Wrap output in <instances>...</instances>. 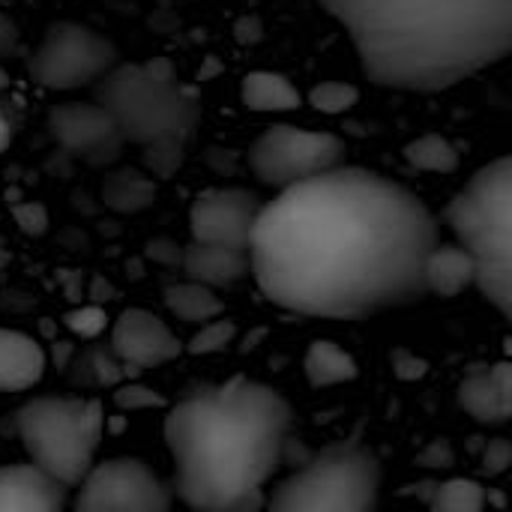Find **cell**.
<instances>
[{"mask_svg": "<svg viewBox=\"0 0 512 512\" xmlns=\"http://www.w3.org/2000/svg\"><path fill=\"white\" fill-rule=\"evenodd\" d=\"M381 87L438 93L512 54V0H321Z\"/></svg>", "mask_w": 512, "mask_h": 512, "instance_id": "obj_2", "label": "cell"}, {"mask_svg": "<svg viewBox=\"0 0 512 512\" xmlns=\"http://www.w3.org/2000/svg\"><path fill=\"white\" fill-rule=\"evenodd\" d=\"M183 270L195 282H204L210 288H228L240 282L246 273H252V255L249 249H231V246L192 240L183 249Z\"/></svg>", "mask_w": 512, "mask_h": 512, "instance_id": "obj_15", "label": "cell"}, {"mask_svg": "<svg viewBox=\"0 0 512 512\" xmlns=\"http://www.w3.org/2000/svg\"><path fill=\"white\" fill-rule=\"evenodd\" d=\"M114 405L123 408V411H135V408H162L165 399L159 393H153L150 387H138V384H129V387H120L114 393Z\"/></svg>", "mask_w": 512, "mask_h": 512, "instance_id": "obj_29", "label": "cell"}, {"mask_svg": "<svg viewBox=\"0 0 512 512\" xmlns=\"http://www.w3.org/2000/svg\"><path fill=\"white\" fill-rule=\"evenodd\" d=\"M474 282H477V267H474L471 252L459 240L456 243H438L435 252L429 255V264H426L429 294L456 297Z\"/></svg>", "mask_w": 512, "mask_h": 512, "instance_id": "obj_17", "label": "cell"}, {"mask_svg": "<svg viewBox=\"0 0 512 512\" xmlns=\"http://www.w3.org/2000/svg\"><path fill=\"white\" fill-rule=\"evenodd\" d=\"M342 159V138L300 126H273L264 135H258L249 150L252 174L273 189H285L300 180L318 177L342 165Z\"/></svg>", "mask_w": 512, "mask_h": 512, "instance_id": "obj_9", "label": "cell"}, {"mask_svg": "<svg viewBox=\"0 0 512 512\" xmlns=\"http://www.w3.org/2000/svg\"><path fill=\"white\" fill-rule=\"evenodd\" d=\"M93 99L111 111L129 144L156 147L189 144L198 120V96L180 84L177 69L165 57L147 63H117L93 84Z\"/></svg>", "mask_w": 512, "mask_h": 512, "instance_id": "obj_4", "label": "cell"}, {"mask_svg": "<svg viewBox=\"0 0 512 512\" xmlns=\"http://www.w3.org/2000/svg\"><path fill=\"white\" fill-rule=\"evenodd\" d=\"M12 420L27 459L51 480L72 489L87 477L105 432L99 399L39 396L24 402Z\"/></svg>", "mask_w": 512, "mask_h": 512, "instance_id": "obj_6", "label": "cell"}, {"mask_svg": "<svg viewBox=\"0 0 512 512\" xmlns=\"http://www.w3.org/2000/svg\"><path fill=\"white\" fill-rule=\"evenodd\" d=\"M489 504V495L474 480H447L435 489L432 507L438 510H483Z\"/></svg>", "mask_w": 512, "mask_h": 512, "instance_id": "obj_24", "label": "cell"}, {"mask_svg": "<svg viewBox=\"0 0 512 512\" xmlns=\"http://www.w3.org/2000/svg\"><path fill=\"white\" fill-rule=\"evenodd\" d=\"M483 468H486V474H501V471H507L512 465V447L507 441H495V444H489V450H486V456H483Z\"/></svg>", "mask_w": 512, "mask_h": 512, "instance_id": "obj_30", "label": "cell"}, {"mask_svg": "<svg viewBox=\"0 0 512 512\" xmlns=\"http://www.w3.org/2000/svg\"><path fill=\"white\" fill-rule=\"evenodd\" d=\"M306 378L312 387H333L357 378V363L336 342H315L306 351Z\"/></svg>", "mask_w": 512, "mask_h": 512, "instance_id": "obj_21", "label": "cell"}, {"mask_svg": "<svg viewBox=\"0 0 512 512\" xmlns=\"http://www.w3.org/2000/svg\"><path fill=\"white\" fill-rule=\"evenodd\" d=\"M9 144H12V126H9V120H6V114H3V108H0V153H3Z\"/></svg>", "mask_w": 512, "mask_h": 512, "instance_id": "obj_33", "label": "cell"}, {"mask_svg": "<svg viewBox=\"0 0 512 512\" xmlns=\"http://www.w3.org/2000/svg\"><path fill=\"white\" fill-rule=\"evenodd\" d=\"M117 63L120 51L108 36L78 21H54L33 48L27 69L39 87L78 90L96 84Z\"/></svg>", "mask_w": 512, "mask_h": 512, "instance_id": "obj_8", "label": "cell"}, {"mask_svg": "<svg viewBox=\"0 0 512 512\" xmlns=\"http://www.w3.org/2000/svg\"><path fill=\"white\" fill-rule=\"evenodd\" d=\"M174 504V486L162 483L141 459H108L78 483V512H165Z\"/></svg>", "mask_w": 512, "mask_h": 512, "instance_id": "obj_10", "label": "cell"}, {"mask_svg": "<svg viewBox=\"0 0 512 512\" xmlns=\"http://www.w3.org/2000/svg\"><path fill=\"white\" fill-rule=\"evenodd\" d=\"M405 156H408L411 165H417L423 171H441V174H447V171H456V165H459L456 147L447 138H441V135H423V138L411 141L405 147Z\"/></svg>", "mask_w": 512, "mask_h": 512, "instance_id": "obj_23", "label": "cell"}, {"mask_svg": "<svg viewBox=\"0 0 512 512\" xmlns=\"http://www.w3.org/2000/svg\"><path fill=\"white\" fill-rule=\"evenodd\" d=\"M243 105L252 111H294L300 108V90L279 72H249L240 84Z\"/></svg>", "mask_w": 512, "mask_h": 512, "instance_id": "obj_18", "label": "cell"}, {"mask_svg": "<svg viewBox=\"0 0 512 512\" xmlns=\"http://www.w3.org/2000/svg\"><path fill=\"white\" fill-rule=\"evenodd\" d=\"M48 129L54 141L84 159L87 165L105 168L117 159L126 144L117 120L105 105L93 102H60L48 111Z\"/></svg>", "mask_w": 512, "mask_h": 512, "instance_id": "obj_11", "label": "cell"}, {"mask_svg": "<svg viewBox=\"0 0 512 512\" xmlns=\"http://www.w3.org/2000/svg\"><path fill=\"white\" fill-rule=\"evenodd\" d=\"M492 378L498 384V393H501V405H504V417H512V363H498L492 366Z\"/></svg>", "mask_w": 512, "mask_h": 512, "instance_id": "obj_31", "label": "cell"}, {"mask_svg": "<svg viewBox=\"0 0 512 512\" xmlns=\"http://www.w3.org/2000/svg\"><path fill=\"white\" fill-rule=\"evenodd\" d=\"M12 219L18 222V228L30 237H39L45 234L48 228V210L45 204L39 201H21V204H12Z\"/></svg>", "mask_w": 512, "mask_h": 512, "instance_id": "obj_28", "label": "cell"}, {"mask_svg": "<svg viewBox=\"0 0 512 512\" xmlns=\"http://www.w3.org/2000/svg\"><path fill=\"white\" fill-rule=\"evenodd\" d=\"M447 222L474 258V285L512 324V153L468 180L450 201Z\"/></svg>", "mask_w": 512, "mask_h": 512, "instance_id": "obj_5", "label": "cell"}, {"mask_svg": "<svg viewBox=\"0 0 512 512\" xmlns=\"http://www.w3.org/2000/svg\"><path fill=\"white\" fill-rule=\"evenodd\" d=\"M63 507L66 486L33 462L0 468V512H60Z\"/></svg>", "mask_w": 512, "mask_h": 512, "instance_id": "obj_14", "label": "cell"}, {"mask_svg": "<svg viewBox=\"0 0 512 512\" xmlns=\"http://www.w3.org/2000/svg\"><path fill=\"white\" fill-rule=\"evenodd\" d=\"M459 402L462 408L480 420V423H504V405H501V393H498V384L492 378V369L489 372H474L462 390H459Z\"/></svg>", "mask_w": 512, "mask_h": 512, "instance_id": "obj_22", "label": "cell"}, {"mask_svg": "<svg viewBox=\"0 0 512 512\" xmlns=\"http://www.w3.org/2000/svg\"><path fill=\"white\" fill-rule=\"evenodd\" d=\"M291 423L288 399L243 375L186 396L162 429L174 459V495L201 512L264 507V486L282 465Z\"/></svg>", "mask_w": 512, "mask_h": 512, "instance_id": "obj_3", "label": "cell"}, {"mask_svg": "<svg viewBox=\"0 0 512 512\" xmlns=\"http://www.w3.org/2000/svg\"><path fill=\"white\" fill-rule=\"evenodd\" d=\"M15 48V27L6 15H0V57H6Z\"/></svg>", "mask_w": 512, "mask_h": 512, "instance_id": "obj_32", "label": "cell"}, {"mask_svg": "<svg viewBox=\"0 0 512 512\" xmlns=\"http://www.w3.org/2000/svg\"><path fill=\"white\" fill-rule=\"evenodd\" d=\"M312 105L324 114H339V111H348L354 102H357V87L351 84H342V81H324L312 90Z\"/></svg>", "mask_w": 512, "mask_h": 512, "instance_id": "obj_26", "label": "cell"}, {"mask_svg": "<svg viewBox=\"0 0 512 512\" xmlns=\"http://www.w3.org/2000/svg\"><path fill=\"white\" fill-rule=\"evenodd\" d=\"M6 87H9V75H6V72L0 69V90H6Z\"/></svg>", "mask_w": 512, "mask_h": 512, "instance_id": "obj_34", "label": "cell"}, {"mask_svg": "<svg viewBox=\"0 0 512 512\" xmlns=\"http://www.w3.org/2000/svg\"><path fill=\"white\" fill-rule=\"evenodd\" d=\"M183 348L186 345L168 330V324L147 309H126L111 324V354L132 372L171 363Z\"/></svg>", "mask_w": 512, "mask_h": 512, "instance_id": "obj_13", "label": "cell"}, {"mask_svg": "<svg viewBox=\"0 0 512 512\" xmlns=\"http://www.w3.org/2000/svg\"><path fill=\"white\" fill-rule=\"evenodd\" d=\"M261 207L264 204L249 189H207L192 201L189 210L192 240L249 249Z\"/></svg>", "mask_w": 512, "mask_h": 512, "instance_id": "obj_12", "label": "cell"}, {"mask_svg": "<svg viewBox=\"0 0 512 512\" xmlns=\"http://www.w3.org/2000/svg\"><path fill=\"white\" fill-rule=\"evenodd\" d=\"M165 306L186 324H207L222 315V300L216 297V288L186 279L165 291Z\"/></svg>", "mask_w": 512, "mask_h": 512, "instance_id": "obj_19", "label": "cell"}, {"mask_svg": "<svg viewBox=\"0 0 512 512\" xmlns=\"http://www.w3.org/2000/svg\"><path fill=\"white\" fill-rule=\"evenodd\" d=\"M234 333H237V327H234L231 321H225V318H213V321L201 324V330L189 339L186 351H189V354H198V357H201V354L225 351V348L231 345Z\"/></svg>", "mask_w": 512, "mask_h": 512, "instance_id": "obj_25", "label": "cell"}, {"mask_svg": "<svg viewBox=\"0 0 512 512\" xmlns=\"http://www.w3.org/2000/svg\"><path fill=\"white\" fill-rule=\"evenodd\" d=\"M63 324H66L75 336H81V339H93V336H99V333L108 327V315H105L99 306H81V309L66 312Z\"/></svg>", "mask_w": 512, "mask_h": 512, "instance_id": "obj_27", "label": "cell"}, {"mask_svg": "<svg viewBox=\"0 0 512 512\" xmlns=\"http://www.w3.org/2000/svg\"><path fill=\"white\" fill-rule=\"evenodd\" d=\"M45 351L36 339L18 330L0 327V390L24 393L42 381Z\"/></svg>", "mask_w": 512, "mask_h": 512, "instance_id": "obj_16", "label": "cell"}, {"mask_svg": "<svg viewBox=\"0 0 512 512\" xmlns=\"http://www.w3.org/2000/svg\"><path fill=\"white\" fill-rule=\"evenodd\" d=\"M381 465L351 438L321 450L309 465L276 486L267 507L279 512H360L378 501Z\"/></svg>", "mask_w": 512, "mask_h": 512, "instance_id": "obj_7", "label": "cell"}, {"mask_svg": "<svg viewBox=\"0 0 512 512\" xmlns=\"http://www.w3.org/2000/svg\"><path fill=\"white\" fill-rule=\"evenodd\" d=\"M102 198L117 213H138L153 204L156 183L135 168H120V171L108 174V180L102 186Z\"/></svg>", "mask_w": 512, "mask_h": 512, "instance_id": "obj_20", "label": "cell"}, {"mask_svg": "<svg viewBox=\"0 0 512 512\" xmlns=\"http://www.w3.org/2000/svg\"><path fill=\"white\" fill-rule=\"evenodd\" d=\"M438 243L423 198L384 174L336 165L261 207L249 255L270 303L312 318H369L429 294Z\"/></svg>", "mask_w": 512, "mask_h": 512, "instance_id": "obj_1", "label": "cell"}]
</instances>
